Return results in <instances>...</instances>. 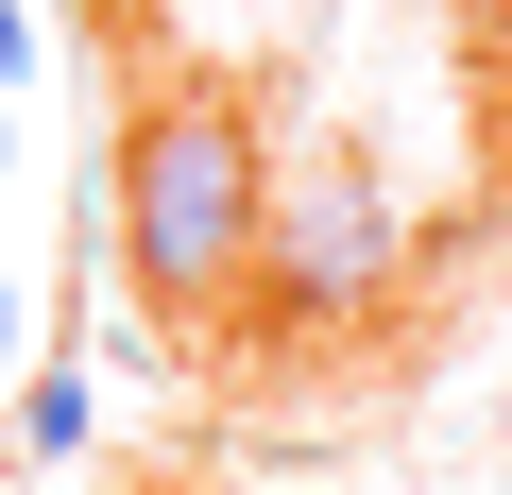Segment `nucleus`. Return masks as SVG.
Instances as JSON below:
<instances>
[{"label":"nucleus","instance_id":"nucleus-3","mask_svg":"<svg viewBox=\"0 0 512 495\" xmlns=\"http://www.w3.org/2000/svg\"><path fill=\"white\" fill-rule=\"evenodd\" d=\"M18 444H35V461H69V444H86V376H35V410H18Z\"/></svg>","mask_w":512,"mask_h":495},{"label":"nucleus","instance_id":"nucleus-1","mask_svg":"<svg viewBox=\"0 0 512 495\" xmlns=\"http://www.w3.org/2000/svg\"><path fill=\"white\" fill-rule=\"evenodd\" d=\"M256 205H274V154H256V120L171 69L137 120H120V274L154 325H222L239 274H256Z\"/></svg>","mask_w":512,"mask_h":495},{"label":"nucleus","instance_id":"nucleus-2","mask_svg":"<svg viewBox=\"0 0 512 495\" xmlns=\"http://www.w3.org/2000/svg\"><path fill=\"white\" fill-rule=\"evenodd\" d=\"M393 257H410V222H393V188L359 171V154H308V171H274V205H256V308L274 325H359L376 291H393Z\"/></svg>","mask_w":512,"mask_h":495},{"label":"nucleus","instance_id":"nucleus-4","mask_svg":"<svg viewBox=\"0 0 512 495\" xmlns=\"http://www.w3.org/2000/svg\"><path fill=\"white\" fill-rule=\"evenodd\" d=\"M18 69H35V18H0V86H18Z\"/></svg>","mask_w":512,"mask_h":495},{"label":"nucleus","instance_id":"nucleus-5","mask_svg":"<svg viewBox=\"0 0 512 495\" xmlns=\"http://www.w3.org/2000/svg\"><path fill=\"white\" fill-rule=\"evenodd\" d=\"M0 359H18V308H0Z\"/></svg>","mask_w":512,"mask_h":495}]
</instances>
